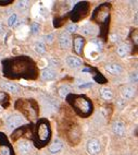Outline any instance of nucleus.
<instances>
[{"label": "nucleus", "instance_id": "obj_15", "mask_svg": "<svg viewBox=\"0 0 138 155\" xmlns=\"http://www.w3.org/2000/svg\"><path fill=\"white\" fill-rule=\"evenodd\" d=\"M62 148H63V143L59 140V139H56L53 141V143L50 145V152L51 153H53V154H57V153H60L62 151Z\"/></svg>", "mask_w": 138, "mask_h": 155}, {"label": "nucleus", "instance_id": "obj_13", "mask_svg": "<svg viewBox=\"0 0 138 155\" xmlns=\"http://www.w3.org/2000/svg\"><path fill=\"white\" fill-rule=\"evenodd\" d=\"M66 64H69L70 68H73V69H77L83 64L81 59H78L77 57H74V56H69L66 58Z\"/></svg>", "mask_w": 138, "mask_h": 155}, {"label": "nucleus", "instance_id": "obj_7", "mask_svg": "<svg viewBox=\"0 0 138 155\" xmlns=\"http://www.w3.org/2000/svg\"><path fill=\"white\" fill-rule=\"evenodd\" d=\"M59 44H60L61 48H63V49H69V48H71V45H72L71 35L69 33H66V32L61 33L60 37H59Z\"/></svg>", "mask_w": 138, "mask_h": 155}, {"label": "nucleus", "instance_id": "obj_12", "mask_svg": "<svg viewBox=\"0 0 138 155\" xmlns=\"http://www.w3.org/2000/svg\"><path fill=\"white\" fill-rule=\"evenodd\" d=\"M85 45V39L82 36H76L74 38V50L77 55H82Z\"/></svg>", "mask_w": 138, "mask_h": 155}, {"label": "nucleus", "instance_id": "obj_22", "mask_svg": "<svg viewBox=\"0 0 138 155\" xmlns=\"http://www.w3.org/2000/svg\"><path fill=\"white\" fill-rule=\"evenodd\" d=\"M17 23V15L15 13H13L12 15H10V18L8 19V25L10 27L14 26Z\"/></svg>", "mask_w": 138, "mask_h": 155}, {"label": "nucleus", "instance_id": "obj_11", "mask_svg": "<svg viewBox=\"0 0 138 155\" xmlns=\"http://www.w3.org/2000/svg\"><path fill=\"white\" fill-rule=\"evenodd\" d=\"M17 151L22 155H26L32 151V144L27 141H20L17 144Z\"/></svg>", "mask_w": 138, "mask_h": 155}, {"label": "nucleus", "instance_id": "obj_30", "mask_svg": "<svg viewBox=\"0 0 138 155\" xmlns=\"http://www.w3.org/2000/svg\"><path fill=\"white\" fill-rule=\"evenodd\" d=\"M131 82H137V74H136V72H133V73H131Z\"/></svg>", "mask_w": 138, "mask_h": 155}, {"label": "nucleus", "instance_id": "obj_25", "mask_svg": "<svg viewBox=\"0 0 138 155\" xmlns=\"http://www.w3.org/2000/svg\"><path fill=\"white\" fill-rule=\"evenodd\" d=\"M28 7V1H19L17 2V8L21 10H25Z\"/></svg>", "mask_w": 138, "mask_h": 155}, {"label": "nucleus", "instance_id": "obj_8", "mask_svg": "<svg viewBox=\"0 0 138 155\" xmlns=\"http://www.w3.org/2000/svg\"><path fill=\"white\" fill-rule=\"evenodd\" d=\"M121 95L124 99H131L135 96V88L131 85H123L121 88Z\"/></svg>", "mask_w": 138, "mask_h": 155}, {"label": "nucleus", "instance_id": "obj_29", "mask_svg": "<svg viewBox=\"0 0 138 155\" xmlns=\"http://www.w3.org/2000/svg\"><path fill=\"white\" fill-rule=\"evenodd\" d=\"M7 95L4 94V92H0V103H4L6 99H7Z\"/></svg>", "mask_w": 138, "mask_h": 155}, {"label": "nucleus", "instance_id": "obj_14", "mask_svg": "<svg viewBox=\"0 0 138 155\" xmlns=\"http://www.w3.org/2000/svg\"><path fill=\"white\" fill-rule=\"evenodd\" d=\"M105 70L108 71L109 73L113 74V75H118V74L122 72V67L120 64H109L105 66Z\"/></svg>", "mask_w": 138, "mask_h": 155}, {"label": "nucleus", "instance_id": "obj_20", "mask_svg": "<svg viewBox=\"0 0 138 155\" xmlns=\"http://www.w3.org/2000/svg\"><path fill=\"white\" fill-rule=\"evenodd\" d=\"M82 31H83V33L86 34V35H94V34L96 33V27L90 25V24H87V25H85V26L82 29Z\"/></svg>", "mask_w": 138, "mask_h": 155}, {"label": "nucleus", "instance_id": "obj_21", "mask_svg": "<svg viewBox=\"0 0 138 155\" xmlns=\"http://www.w3.org/2000/svg\"><path fill=\"white\" fill-rule=\"evenodd\" d=\"M35 50L36 53L38 54H45V51H46V47H45V44L43 42H37L36 44H35Z\"/></svg>", "mask_w": 138, "mask_h": 155}, {"label": "nucleus", "instance_id": "obj_19", "mask_svg": "<svg viewBox=\"0 0 138 155\" xmlns=\"http://www.w3.org/2000/svg\"><path fill=\"white\" fill-rule=\"evenodd\" d=\"M58 92H59V95L61 97H65L71 92V88L69 85H61L60 88H58Z\"/></svg>", "mask_w": 138, "mask_h": 155}, {"label": "nucleus", "instance_id": "obj_17", "mask_svg": "<svg viewBox=\"0 0 138 155\" xmlns=\"http://www.w3.org/2000/svg\"><path fill=\"white\" fill-rule=\"evenodd\" d=\"M100 95L101 97L103 98L105 101H111L112 98H113V93L110 88H102L100 90Z\"/></svg>", "mask_w": 138, "mask_h": 155}, {"label": "nucleus", "instance_id": "obj_32", "mask_svg": "<svg viewBox=\"0 0 138 155\" xmlns=\"http://www.w3.org/2000/svg\"><path fill=\"white\" fill-rule=\"evenodd\" d=\"M2 30H4V26H2L1 24H0V34H1V33H2V32H4V31H2Z\"/></svg>", "mask_w": 138, "mask_h": 155}, {"label": "nucleus", "instance_id": "obj_26", "mask_svg": "<svg viewBox=\"0 0 138 155\" xmlns=\"http://www.w3.org/2000/svg\"><path fill=\"white\" fill-rule=\"evenodd\" d=\"M77 26H76V24H70L69 26L66 27V33H74L75 31H76Z\"/></svg>", "mask_w": 138, "mask_h": 155}, {"label": "nucleus", "instance_id": "obj_6", "mask_svg": "<svg viewBox=\"0 0 138 155\" xmlns=\"http://www.w3.org/2000/svg\"><path fill=\"white\" fill-rule=\"evenodd\" d=\"M101 151V144L98 139H90L87 143V152L89 155H98Z\"/></svg>", "mask_w": 138, "mask_h": 155}, {"label": "nucleus", "instance_id": "obj_28", "mask_svg": "<svg viewBox=\"0 0 138 155\" xmlns=\"http://www.w3.org/2000/svg\"><path fill=\"white\" fill-rule=\"evenodd\" d=\"M44 38L47 43H51V42L53 41V35H52V34H50V35H46Z\"/></svg>", "mask_w": 138, "mask_h": 155}, {"label": "nucleus", "instance_id": "obj_18", "mask_svg": "<svg viewBox=\"0 0 138 155\" xmlns=\"http://www.w3.org/2000/svg\"><path fill=\"white\" fill-rule=\"evenodd\" d=\"M118 54L121 56V57H125L127 56L128 53H129V46L127 44H122L118 47Z\"/></svg>", "mask_w": 138, "mask_h": 155}, {"label": "nucleus", "instance_id": "obj_31", "mask_svg": "<svg viewBox=\"0 0 138 155\" xmlns=\"http://www.w3.org/2000/svg\"><path fill=\"white\" fill-rule=\"evenodd\" d=\"M11 0H4V1H0V6H7V4H11Z\"/></svg>", "mask_w": 138, "mask_h": 155}, {"label": "nucleus", "instance_id": "obj_5", "mask_svg": "<svg viewBox=\"0 0 138 155\" xmlns=\"http://www.w3.org/2000/svg\"><path fill=\"white\" fill-rule=\"evenodd\" d=\"M109 15V9L108 4H102L99 8L96 9L94 14V20H96L97 22H103L107 20V18Z\"/></svg>", "mask_w": 138, "mask_h": 155}, {"label": "nucleus", "instance_id": "obj_3", "mask_svg": "<svg viewBox=\"0 0 138 155\" xmlns=\"http://www.w3.org/2000/svg\"><path fill=\"white\" fill-rule=\"evenodd\" d=\"M87 2H79L72 12V20H74V22H78L81 19H83L87 14Z\"/></svg>", "mask_w": 138, "mask_h": 155}, {"label": "nucleus", "instance_id": "obj_10", "mask_svg": "<svg viewBox=\"0 0 138 155\" xmlns=\"http://www.w3.org/2000/svg\"><path fill=\"white\" fill-rule=\"evenodd\" d=\"M112 131L114 132V135H118V137H124L126 129H125V126L123 122L116 121L112 125Z\"/></svg>", "mask_w": 138, "mask_h": 155}, {"label": "nucleus", "instance_id": "obj_1", "mask_svg": "<svg viewBox=\"0 0 138 155\" xmlns=\"http://www.w3.org/2000/svg\"><path fill=\"white\" fill-rule=\"evenodd\" d=\"M69 103L72 105L74 110L77 113L79 116L87 117L92 113V104L91 102L85 96L82 95H70L67 97Z\"/></svg>", "mask_w": 138, "mask_h": 155}, {"label": "nucleus", "instance_id": "obj_27", "mask_svg": "<svg viewBox=\"0 0 138 155\" xmlns=\"http://www.w3.org/2000/svg\"><path fill=\"white\" fill-rule=\"evenodd\" d=\"M92 83L91 82H82V84L78 85V88H88L92 86Z\"/></svg>", "mask_w": 138, "mask_h": 155}, {"label": "nucleus", "instance_id": "obj_2", "mask_svg": "<svg viewBox=\"0 0 138 155\" xmlns=\"http://www.w3.org/2000/svg\"><path fill=\"white\" fill-rule=\"evenodd\" d=\"M51 135L50 124L48 120L43 119L37 124V129H36V139L35 142L38 146H43L49 141Z\"/></svg>", "mask_w": 138, "mask_h": 155}, {"label": "nucleus", "instance_id": "obj_9", "mask_svg": "<svg viewBox=\"0 0 138 155\" xmlns=\"http://www.w3.org/2000/svg\"><path fill=\"white\" fill-rule=\"evenodd\" d=\"M57 78V71H54L52 68H45L41 71V79L45 81H51Z\"/></svg>", "mask_w": 138, "mask_h": 155}, {"label": "nucleus", "instance_id": "obj_4", "mask_svg": "<svg viewBox=\"0 0 138 155\" xmlns=\"http://www.w3.org/2000/svg\"><path fill=\"white\" fill-rule=\"evenodd\" d=\"M6 122H7V126L9 129H15L21 127L22 125H24V120L23 117H21L19 115H10L7 119H6Z\"/></svg>", "mask_w": 138, "mask_h": 155}, {"label": "nucleus", "instance_id": "obj_23", "mask_svg": "<svg viewBox=\"0 0 138 155\" xmlns=\"http://www.w3.org/2000/svg\"><path fill=\"white\" fill-rule=\"evenodd\" d=\"M0 155H11V150L8 145H0Z\"/></svg>", "mask_w": 138, "mask_h": 155}, {"label": "nucleus", "instance_id": "obj_16", "mask_svg": "<svg viewBox=\"0 0 138 155\" xmlns=\"http://www.w3.org/2000/svg\"><path fill=\"white\" fill-rule=\"evenodd\" d=\"M1 86H2L6 91H9V92H11V93H17V92H19V86H17L15 83H12V82L2 83Z\"/></svg>", "mask_w": 138, "mask_h": 155}, {"label": "nucleus", "instance_id": "obj_24", "mask_svg": "<svg viewBox=\"0 0 138 155\" xmlns=\"http://www.w3.org/2000/svg\"><path fill=\"white\" fill-rule=\"evenodd\" d=\"M39 30H40L39 24L36 23V22L32 23V25H30V33L32 34H38L39 33Z\"/></svg>", "mask_w": 138, "mask_h": 155}]
</instances>
